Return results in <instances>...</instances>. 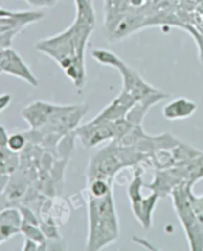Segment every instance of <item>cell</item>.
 Instances as JSON below:
<instances>
[{"label":"cell","instance_id":"cell-1","mask_svg":"<svg viewBox=\"0 0 203 251\" xmlns=\"http://www.w3.org/2000/svg\"><path fill=\"white\" fill-rule=\"evenodd\" d=\"M88 111L85 104L62 105L36 100L22 110L21 115L30 126L24 134L28 142L57 151L63 138L78 127Z\"/></svg>","mask_w":203,"mask_h":251},{"label":"cell","instance_id":"cell-2","mask_svg":"<svg viewBox=\"0 0 203 251\" xmlns=\"http://www.w3.org/2000/svg\"><path fill=\"white\" fill-rule=\"evenodd\" d=\"M94 24V20L76 15L65 31L36 44L37 51L53 59L77 90H83L87 81L86 50Z\"/></svg>","mask_w":203,"mask_h":251},{"label":"cell","instance_id":"cell-3","mask_svg":"<svg viewBox=\"0 0 203 251\" xmlns=\"http://www.w3.org/2000/svg\"><path fill=\"white\" fill-rule=\"evenodd\" d=\"M88 210V236L86 248L103 249L119 237V219L113 191L103 197H93L84 191Z\"/></svg>","mask_w":203,"mask_h":251},{"label":"cell","instance_id":"cell-4","mask_svg":"<svg viewBox=\"0 0 203 251\" xmlns=\"http://www.w3.org/2000/svg\"><path fill=\"white\" fill-rule=\"evenodd\" d=\"M147 159V155L136 151L133 147L112 140L91 157L87 171V181L104 179L114 182L115 177L122 170L145 165Z\"/></svg>","mask_w":203,"mask_h":251},{"label":"cell","instance_id":"cell-5","mask_svg":"<svg viewBox=\"0 0 203 251\" xmlns=\"http://www.w3.org/2000/svg\"><path fill=\"white\" fill-rule=\"evenodd\" d=\"M194 187L191 183H181L170 194L174 211L184 230L189 249L203 251V228L199 225L189 199V191Z\"/></svg>","mask_w":203,"mask_h":251},{"label":"cell","instance_id":"cell-6","mask_svg":"<svg viewBox=\"0 0 203 251\" xmlns=\"http://www.w3.org/2000/svg\"><path fill=\"white\" fill-rule=\"evenodd\" d=\"M133 126L126 118L115 121L97 118L78 126L75 130V137L86 148H93L105 141H112L125 135Z\"/></svg>","mask_w":203,"mask_h":251},{"label":"cell","instance_id":"cell-7","mask_svg":"<svg viewBox=\"0 0 203 251\" xmlns=\"http://www.w3.org/2000/svg\"><path fill=\"white\" fill-rule=\"evenodd\" d=\"M91 57L102 66L116 69L122 76V90L137 100L158 91V89L148 83L136 71L128 67L117 55L105 49H94L91 51Z\"/></svg>","mask_w":203,"mask_h":251},{"label":"cell","instance_id":"cell-8","mask_svg":"<svg viewBox=\"0 0 203 251\" xmlns=\"http://www.w3.org/2000/svg\"><path fill=\"white\" fill-rule=\"evenodd\" d=\"M144 167V165H137L132 168L133 177L127 189V196L135 219L144 229H150L153 223V214L159 196L155 192H152L147 197L143 195Z\"/></svg>","mask_w":203,"mask_h":251},{"label":"cell","instance_id":"cell-9","mask_svg":"<svg viewBox=\"0 0 203 251\" xmlns=\"http://www.w3.org/2000/svg\"><path fill=\"white\" fill-rule=\"evenodd\" d=\"M69 215L70 210L68 204L64 199H61L58 196L46 197L37 213L40 224L56 227L65 226L69 219Z\"/></svg>","mask_w":203,"mask_h":251},{"label":"cell","instance_id":"cell-10","mask_svg":"<svg viewBox=\"0 0 203 251\" xmlns=\"http://www.w3.org/2000/svg\"><path fill=\"white\" fill-rule=\"evenodd\" d=\"M0 72L21 78L34 88L39 85L37 77L27 64L20 55L10 47L0 50Z\"/></svg>","mask_w":203,"mask_h":251},{"label":"cell","instance_id":"cell-11","mask_svg":"<svg viewBox=\"0 0 203 251\" xmlns=\"http://www.w3.org/2000/svg\"><path fill=\"white\" fill-rule=\"evenodd\" d=\"M44 14L39 11H10L0 8V34L10 31H22L24 27L42 19Z\"/></svg>","mask_w":203,"mask_h":251},{"label":"cell","instance_id":"cell-12","mask_svg":"<svg viewBox=\"0 0 203 251\" xmlns=\"http://www.w3.org/2000/svg\"><path fill=\"white\" fill-rule=\"evenodd\" d=\"M169 172L178 184L191 183L203 179V152L196 158L170 167Z\"/></svg>","mask_w":203,"mask_h":251},{"label":"cell","instance_id":"cell-13","mask_svg":"<svg viewBox=\"0 0 203 251\" xmlns=\"http://www.w3.org/2000/svg\"><path fill=\"white\" fill-rule=\"evenodd\" d=\"M197 110V104L185 98H178L162 107V116L170 121L182 120L192 116Z\"/></svg>","mask_w":203,"mask_h":251},{"label":"cell","instance_id":"cell-14","mask_svg":"<svg viewBox=\"0 0 203 251\" xmlns=\"http://www.w3.org/2000/svg\"><path fill=\"white\" fill-rule=\"evenodd\" d=\"M192 189L189 191L190 203L199 225L203 228V194L197 196L193 193Z\"/></svg>","mask_w":203,"mask_h":251},{"label":"cell","instance_id":"cell-15","mask_svg":"<svg viewBox=\"0 0 203 251\" xmlns=\"http://www.w3.org/2000/svg\"><path fill=\"white\" fill-rule=\"evenodd\" d=\"M27 143H28V140L24 133H15V134L9 135L8 141H7V147L11 151L15 153H19L26 148Z\"/></svg>","mask_w":203,"mask_h":251},{"label":"cell","instance_id":"cell-16","mask_svg":"<svg viewBox=\"0 0 203 251\" xmlns=\"http://www.w3.org/2000/svg\"><path fill=\"white\" fill-rule=\"evenodd\" d=\"M25 1L36 8H45L55 6L60 0H25Z\"/></svg>","mask_w":203,"mask_h":251},{"label":"cell","instance_id":"cell-17","mask_svg":"<svg viewBox=\"0 0 203 251\" xmlns=\"http://www.w3.org/2000/svg\"><path fill=\"white\" fill-rule=\"evenodd\" d=\"M39 246H40V244L37 241L26 237L25 241H24V244H23V247H22V250H24V251H35V250H39Z\"/></svg>","mask_w":203,"mask_h":251},{"label":"cell","instance_id":"cell-18","mask_svg":"<svg viewBox=\"0 0 203 251\" xmlns=\"http://www.w3.org/2000/svg\"><path fill=\"white\" fill-rule=\"evenodd\" d=\"M12 98L9 94H4L0 96V113L4 111L10 104Z\"/></svg>","mask_w":203,"mask_h":251},{"label":"cell","instance_id":"cell-19","mask_svg":"<svg viewBox=\"0 0 203 251\" xmlns=\"http://www.w3.org/2000/svg\"><path fill=\"white\" fill-rule=\"evenodd\" d=\"M8 137L9 135L7 134L5 128L2 126V125H0V148L7 146Z\"/></svg>","mask_w":203,"mask_h":251},{"label":"cell","instance_id":"cell-20","mask_svg":"<svg viewBox=\"0 0 203 251\" xmlns=\"http://www.w3.org/2000/svg\"><path fill=\"white\" fill-rule=\"evenodd\" d=\"M90 2H91V3H92V0H90Z\"/></svg>","mask_w":203,"mask_h":251}]
</instances>
